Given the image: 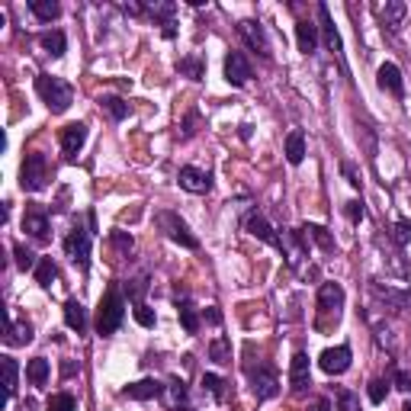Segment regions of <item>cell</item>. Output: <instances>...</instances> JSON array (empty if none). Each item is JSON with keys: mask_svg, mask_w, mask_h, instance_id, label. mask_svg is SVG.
Returning a JSON list of instances; mask_svg holds the SVG:
<instances>
[{"mask_svg": "<svg viewBox=\"0 0 411 411\" xmlns=\"http://www.w3.org/2000/svg\"><path fill=\"white\" fill-rule=\"evenodd\" d=\"M35 90H39V97L45 100V106H49L51 113H65V109L71 106V100H74L71 84L61 81V77H55V74H39L35 77Z\"/></svg>", "mask_w": 411, "mask_h": 411, "instance_id": "obj_1", "label": "cell"}, {"mask_svg": "<svg viewBox=\"0 0 411 411\" xmlns=\"http://www.w3.org/2000/svg\"><path fill=\"white\" fill-rule=\"evenodd\" d=\"M122 319H126V303H122L119 289H109L100 299V309H97V335H103V337L116 335Z\"/></svg>", "mask_w": 411, "mask_h": 411, "instance_id": "obj_2", "label": "cell"}, {"mask_svg": "<svg viewBox=\"0 0 411 411\" xmlns=\"http://www.w3.org/2000/svg\"><path fill=\"white\" fill-rule=\"evenodd\" d=\"M45 184H49V161H45V154L33 152L19 168V186L29 193H39V190H45Z\"/></svg>", "mask_w": 411, "mask_h": 411, "instance_id": "obj_3", "label": "cell"}, {"mask_svg": "<svg viewBox=\"0 0 411 411\" xmlns=\"http://www.w3.org/2000/svg\"><path fill=\"white\" fill-rule=\"evenodd\" d=\"M158 225L164 228V235L170 238V241H177L180 248H190V251H196L200 248V241H196V235L186 228V222L177 212H158Z\"/></svg>", "mask_w": 411, "mask_h": 411, "instance_id": "obj_4", "label": "cell"}, {"mask_svg": "<svg viewBox=\"0 0 411 411\" xmlns=\"http://www.w3.org/2000/svg\"><path fill=\"white\" fill-rule=\"evenodd\" d=\"M65 251H67V257H71V264H74V267L87 270V264H90V232H84V228L67 232Z\"/></svg>", "mask_w": 411, "mask_h": 411, "instance_id": "obj_5", "label": "cell"}, {"mask_svg": "<svg viewBox=\"0 0 411 411\" xmlns=\"http://www.w3.org/2000/svg\"><path fill=\"white\" fill-rule=\"evenodd\" d=\"M248 376H251V392L257 395L260 402H267V398H277L280 395V376L270 366H257V369H251Z\"/></svg>", "mask_w": 411, "mask_h": 411, "instance_id": "obj_6", "label": "cell"}, {"mask_svg": "<svg viewBox=\"0 0 411 411\" xmlns=\"http://www.w3.org/2000/svg\"><path fill=\"white\" fill-rule=\"evenodd\" d=\"M350 347L347 344H337V347H328V350H321L319 357V366L325 369L328 376H341V373H347L350 369Z\"/></svg>", "mask_w": 411, "mask_h": 411, "instance_id": "obj_7", "label": "cell"}, {"mask_svg": "<svg viewBox=\"0 0 411 411\" xmlns=\"http://www.w3.org/2000/svg\"><path fill=\"white\" fill-rule=\"evenodd\" d=\"M238 33H241V39L257 51L260 58H270V55H273V51H270V42H267V33H264V26H260L257 19H241V23H238Z\"/></svg>", "mask_w": 411, "mask_h": 411, "instance_id": "obj_8", "label": "cell"}, {"mask_svg": "<svg viewBox=\"0 0 411 411\" xmlns=\"http://www.w3.org/2000/svg\"><path fill=\"white\" fill-rule=\"evenodd\" d=\"M244 228L251 232L254 238H260L264 244H270V248H277V251H283V238L277 235V228L270 225L267 218L260 216V212H251V216L244 218Z\"/></svg>", "mask_w": 411, "mask_h": 411, "instance_id": "obj_9", "label": "cell"}, {"mask_svg": "<svg viewBox=\"0 0 411 411\" xmlns=\"http://www.w3.org/2000/svg\"><path fill=\"white\" fill-rule=\"evenodd\" d=\"M341 309H344V289L337 283H321L319 289V312L321 315H335V321L341 319Z\"/></svg>", "mask_w": 411, "mask_h": 411, "instance_id": "obj_10", "label": "cell"}, {"mask_svg": "<svg viewBox=\"0 0 411 411\" xmlns=\"http://www.w3.org/2000/svg\"><path fill=\"white\" fill-rule=\"evenodd\" d=\"M225 81L235 87H244L251 81V61L244 58L241 51H228L225 55Z\"/></svg>", "mask_w": 411, "mask_h": 411, "instance_id": "obj_11", "label": "cell"}, {"mask_svg": "<svg viewBox=\"0 0 411 411\" xmlns=\"http://www.w3.org/2000/svg\"><path fill=\"white\" fill-rule=\"evenodd\" d=\"M23 232L35 238V241H45L49 238V216H45L42 206H26V216H23Z\"/></svg>", "mask_w": 411, "mask_h": 411, "instance_id": "obj_12", "label": "cell"}, {"mask_svg": "<svg viewBox=\"0 0 411 411\" xmlns=\"http://www.w3.org/2000/svg\"><path fill=\"white\" fill-rule=\"evenodd\" d=\"M177 180H180V186H184L186 193H209L212 190V177L206 174V170L200 168H180V174H177Z\"/></svg>", "mask_w": 411, "mask_h": 411, "instance_id": "obj_13", "label": "cell"}, {"mask_svg": "<svg viewBox=\"0 0 411 411\" xmlns=\"http://www.w3.org/2000/svg\"><path fill=\"white\" fill-rule=\"evenodd\" d=\"M84 142H87L84 122H71V126L61 129V152H65V158H77V152L84 148Z\"/></svg>", "mask_w": 411, "mask_h": 411, "instance_id": "obj_14", "label": "cell"}, {"mask_svg": "<svg viewBox=\"0 0 411 411\" xmlns=\"http://www.w3.org/2000/svg\"><path fill=\"white\" fill-rule=\"evenodd\" d=\"M289 386L296 395H303L312 386V373H309V357L305 353H296L293 363H289Z\"/></svg>", "mask_w": 411, "mask_h": 411, "instance_id": "obj_15", "label": "cell"}, {"mask_svg": "<svg viewBox=\"0 0 411 411\" xmlns=\"http://www.w3.org/2000/svg\"><path fill=\"white\" fill-rule=\"evenodd\" d=\"M126 398H135V402H148V398H161L164 395V386H161L158 379H138L132 386L122 389Z\"/></svg>", "mask_w": 411, "mask_h": 411, "instance_id": "obj_16", "label": "cell"}, {"mask_svg": "<svg viewBox=\"0 0 411 411\" xmlns=\"http://www.w3.org/2000/svg\"><path fill=\"white\" fill-rule=\"evenodd\" d=\"M296 42H299L303 55H315V49H319V26H312L309 19H299L296 23Z\"/></svg>", "mask_w": 411, "mask_h": 411, "instance_id": "obj_17", "label": "cell"}, {"mask_svg": "<svg viewBox=\"0 0 411 411\" xmlns=\"http://www.w3.org/2000/svg\"><path fill=\"white\" fill-rule=\"evenodd\" d=\"M405 13H408V3H402V0H389L386 7H382V13H379V19H382V26H386L389 33H398L405 23Z\"/></svg>", "mask_w": 411, "mask_h": 411, "instance_id": "obj_18", "label": "cell"}, {"mask_svg": "<svg viewBox=\"0 0 411 411\" xmlns=\"http://www.w3.org/2000/svg\"><path fill=\"white\" fill-rule=\"evenodd\" d=\"M319 19H321V33H325V45L328 51H335V55H341V35H337L335 29V19H331V10L325 7V3H319Z\"/></svg>", "mask_w": 411, "mask_h": 411, "instance_id": "obj_19", "label": "cell"}, {"mask_svg": "<svg viewBox=\"0 0 411 411\" xmlns=\"http://www.w3.org/2000/svg\"><path fill=\"white\" fill-rule=\"evenodd\" d=\"M379 87L389 93H395V97H402L405 84H402V71L392 65V61H386V65L379 67Z\"/></svg>", "mask_w": 411, "mask_h": 411, "instance_id": "obj_20", "label": "cell"}, {"mask_svg": "<svg viewBox=\"0 0 411 411\" xmlns=\"http://www.w3.org/2000/svg\"><path fill=\"white\" fill-rule=\"evenodd\" d=\"M0 369H3V395L7 402L17 395V379H19V363L13 357H0Z\"/></svg>", "mask_w": 411, "mask_h": 411, "instance_id": "obj_21", "label": "cell"}, {"mask_svg": "<svg viewBox=\"0 0 411 411\" xmlns=\"http://www.w3.org/2000/svg\"><path fill=\"white\" fill-rule=\"evenodd\" d=\"M65 321L71 331H77V335H84V328H87V312L84 305L77 303V299H67L65 303Z\"/></svg>", "mask_w": 411, "mask_h": 411, "instance_id": "obj_22", "label": "cell"}, {"mask_svg": "<svg viewBox=\"0 0 411 411\" xmlns=\"http://www.w3.org/2000/svg\"><path fill=\"white\" fill-rule=\"evenodd\" d=\"M286 161L289 164H303L305 161V135L299 129H293V132L286 135Z\"/></svg>", "mask_w": 411, "mask_h": 411, "instance_id": "obj_23", "label": "cell"}, {"mask_svg": "<svg viewBox=\"0 0 411 411\" xmlns=\"http://www.w3.org/2000/svg\"><path fill=\"white\" fill-rule=\"evenodd\" d=\"M33 341V325L29 321H13L7 315V344H29Z\"/></svg>", "mask_w": 411, "mask_h": 411, "instance_id": "obj_24", "label": "cell"}, {"mask_svg": "<svg viewBox=\"0 0 411 411\" xmlns=\"http://www.w3.org/2000/svg\"><path fill=\"white\" fill-rule=\"evenodd\" d=\"M39 45L49 51L51 58H61V55H65V49H67L65 33H61V29H49V33H42V35H39Z\"/></svg>", "mask_w": 411, "mask_h": 411, "instance_id": "obj_25", "label": "cell"}, {"mask_svg": "<svg viewBox=\"0 0 411 411\" xmlns=\"http://www.w3.org/2000/svg\"><path fill=\"white\" fill-rule=\"evenodd\" d=\"M177 315H180V325H184L186 335H200V312L193 309V303H180L177 305Z\"/></svg>", "mask_w": 411, "mask_h": 411, "instance_id": "obj_26", "label": "cell"}, {"mask_svg": "<svg viewBox=\"0 0 411 411\" xmlns=\"http://www.w3.org/2000/svg\"><path fill=\"white\" fill-rule=\"evenodd\" d=\"M100 109L113 119V122H122V119L129 116V103L119 100V97H100Z\"/></svg>", "mask_w": 411, "mask_h": 411, "instance_id": "obj_27", "label": "cell"}, {"mask_svg": "<svg viewBox=\"0 0 411 411\" xmlns=\"http://www.w3.org/2000/svg\"><path fill=\"white\" fill-rule=\"evenodd\" d=\"M29 10L35 13V19H42V23H51V19H58L61 7L55 0H29Z\"/></svg>", "mask_w": 411, "mask_h": 411, "instance_id": "obj_28", "label": "cell"}, {"mask_svg": "<svg viewBox=\"0 0 411 411\" xmlns=\"http://www.w3.org/2000/svg\"><path fill=\"white\" fill-rule=\"evenodd\" d=\"M26 379H29L33 386H45V382H49V360H45V357L29 360V366H26Z\"/></svg>", "mask_w": 411, "mask_h": 411, "instance_id": "obj_29", "label": "cell"}, {"mask_svg": "<svg viewBox=\"0 0 411 411\" xmlns=\"http://www.w3.org/2000/svg\"><path fill=\"white\" fill-rule=\"evenodd\" d=\"M303 232H305V238H312V241L319 244L321 251H335V238L328 235V228H321V225H309V222H305Z\"/></svg>", "mask_w": 411, "mask_h": 411, "instance_id": "obj_30", "label": "cell"}, {"mask_svg": "<svg viewBox=\"0 0 411 411\" xmlns=\"http://www.w3.org/2000/svg\"><path fill=\"white\" fill-rule=\"evenodd\" d=\"M55 277H58V267H55V260H51V257H42V260H39V267H35V283L49 289V286L55 283Z\"/></svg>", "mask_w": 411, "mask_h": 411, "instance_id": "obj_31", "label": "cell"}, {"mask_svg": "<svg viewBox=\"0 0 411 411\" xmlns=\"http://www.w3.org/2000/svg\"><path fill=\"white\" fill-rule=\"evenodd\" d=\"M177 71H180V74H186L190 81H202V74H206V65H202L196 55H190V58H180Z\"/></svg>", "mask_w": 411, "mask_h": 411, "instance_id": "obj_32", "label": "cell"}, {"mask_svg": "<svg viewBox=\"0 0 411 411\" xmlns=\"http://www.w3.org/2000/svg\"><path fill=\"white\" fill-rule=\"evenodd\" d=\"M209 357L216 363H232V344H228V337H212Z\"/></svg>", "mask_w": 411, "mask_h": 411, "instance_id": "obj_33", "label": "cell"}, {"mask_svg": "<svg viewBox=\"0 0 411 411\" xmlns=\"http://www.w3.org/2000/svg\"><path fill=\"white\" fill-rule=\"evenodd\" d=\"M164 392H168V405H170V408H180V405L186 402V386H184V379H170L168 386H164Z\"/></svg>", "mask_w": 411, "mask_h": 411, "instance_id": "obj_34", "label": "cell"}, {"mask_svg": "<svg viewBox=\"0 0 411 411\" xmlns=\"http://www.w3.org/2000/svg\"><path fill=\"white\" fill-rule=\"evenodd\" d=\"M283 251L289 254V267H299V260H303V248L296 241V232H283Z\"/></svg>", "mask_w": 411, "mask_h": 411, "instance_id": "obj_35", "label": "cell"}, {"mask_svg": "<svg viewBox=\"0 0 411 411\" xmlns=\"http://www.w3.org/2000/svg\"><path fill=\"white\" fill-rule=\"evenodd\" d=\"M202 389H206V392H209L216 402H222V398H225V379L216 376V373H206V376H202Z\"/></svg>", "mask_w": 411, "mask_h": 411, "instance_id": "obj_36", "label": "cell"}, {"mask_svg": "<svg viewBox=\"0 0 411 411\" xmlns=\"http://www.w3.org/2000/svg\"><path fill=\"white\" fill-rule=\"evenodd\" d=\"M49 411H77V398L71 392L49 395Z\"/></svg>", "mask_w": 411, "mask_h": 411, "instance_id": "obj_37", "label": "cell"}, {"mask_svg": "<svg viewBox=\"0 0 411 411\" xmlns=\"http://www.w3.org/2000/svg\"><path fill=\"white\" fill-rule=\"evenodd\" d=\"M376 296H382L386 303H392L395 309H408V303H411V296L408 293H395V289H382V286H376Z\"/></svg>", "mask_w": 411, "mask_h": 411, "instance_id": "obj_38", "label": "cell"}, {"mask_svg": "<svg viewBox=\"0 0 411 411\" xmlns=\"http://www.w3.org/2000/svg\"><path fill=\"white\" fill-rule=\"evenodd\" d=\"M13 254H17V267H19V270H35V267H39L35 254L29 251L26 244H17V248H13Z\"/></svg>", "mask_w": 411, "mask_h": 411, "instance_id": "obj_39", "label": "cell"}, {"mask_svg": "<svg viewBox=\"0 0 411 411\" xmlns=\"http://www.w3.org/2000/svg\"><path fill=\"white\" fill-rule=\"evenodd\" d=\"M126 293H129V299H132L135 305H142L145 293H148V277H135L132 283L126 286Z\"/></svg>", "mask_w": 411, "mask_h": 411, "instance_id": "obj_40", "label": "cell"}, {"mask_svg": "<svg viewBox=\"0 0 411 411\" xmlns=\"http://www.w3.org/2000/svg\"><path fill=\"white\" fill-rule=\"evenodd\" d=\"M386 395H389V382H386V379H373V382H369V402H373V405H382V402H386Z\"/></svg>", "mask_w": 411, "mask_h": 411, "instance_id": "obj_41", "label": "cell"}, {"mask_svg": "<svg viewBox=\"0 0 411 411\" xmlns=\"http://www.w3.org/2000/svg\"><path fill=\"white\" fill-rule=\"evenodd\" d=\"M337 411H360V402H357V395L350 389H341L337 392Z\"/></svg>", "mask_w": 411, "mask_h": 411, "instance_id": "obj_42", "label": "cell"}, {"mask_svg": "<svg viewBox=\"0 0 411 411\" xmlns=\"http://www.w3.org/2000/svg\"><path fill=\"white\" fill-rule=\"evenodd\" d=\"M148 13H152L154 19H164V26L168 23H174V3H152V7H148Z\"/></svg>", "mask_w": 411, "mask_h": 411, "instance_id": "obj_43", "label": "cell"}, {"mask_svg": "<svg viewBox=\"0 0 411 411\" xmlns=\"http://www.w3.org/2000/svg\"><path fill=\"white\" fill-rule=\"evenodd\" d=\"M135 321H138L142 328H154V321H158V319H154V312L142 303V305H135Z\"/></svg>", "mask_w": 411, "mask_h": 411, "instance_id": "obj_44", "label": "cell"}, {"mask_svg": "<svg viewBox=\"0 0 411 411\" xmlns=\"http://www.w3.org/2000/svg\"><path fill=\"white\" fill-rule=\"evenodd\" d=\"M109 238H113V244H116V248H119L122 254L132 251V244H135V241H132V235H126V232H113Z\"/></svg>", "mask_w": 411, "mask_h": 411, "instance_id": "obj_45", "label": "cell"}, {"mask_svg": "<svg viewBox=\"0 0 411 411\" xmlns=\"http://www.w3.org/2000/svg\"><path fill=\"white\" fill-rule=\"evenodd\" d=\"M392 382H395V389H402V392L411 395V373H408V369H395Z\"/></svg>", "mask_w": 411, "mask_h": 411, "instance_id": "obj_46", "label": "cell"}, {"mask_svg": "<svg viewBox=\"0 0 411 411\" xmlns=\"http://www.w3.org/2000/svg\"><path fill=\"white\" fill-rule=\"evenodd\" d=\"M347 218H350V222H363V218H366V209H363V202H357V200L347 202Z\"/></svg>", "mask_w": 411, "mask_h": 411, "instance_id": "obj_47", "label": "cell"}, {"mask_svg": "<svg viewBox=\"0 0 411 411\" xmlns=\"http://www.w3.org/2000/svg\"><path fill=\"white\" fill-rule=\"evenodd\" d=\"M395 241L398 244L411 241V222H395Z\"/></svg>", "mask_w": 411, "mask_h": 411, "instance_id": "obj_48", "label": "cell"}, {"mask_svg": "<svg viewBox=\"0 0 411 411\" xmlns=\"http://www.w3.org/2000/svg\"><path fill=\"white\" fill-rule=\"evenodd\" d=\"M341 170H344V177H347V184H353V186H360V177H357V170H353V168H350V164H347V161H344V164H341Z\"/></svg>", "mask_w": 411, "mask_h": 411, "instance_id": "obj_49", "label": "cell"}, {"mask_svg": "<svg viewBox=\"0 0 411 411\" xmlns=\"http://www.w3.org/2000/svg\"><path fill=\"white\" fill-rule=\"evenodd\" d=\"M196 122H200V116H196V113H190V116H186V122H184V135H193L196 132Z\"/></svg>", "mask_w": 411, "mask_h": 411, "instance_id": "obj_50", "label": "cell"}, {"mask_svg": "<svg viewBox=\"0 0 411 411\" xmlns=\"http://www.w3.org/2000/svg\"><path fill=\"white\" fill-rule=\"evenodd\" d=\"M206 321H209V325H218V321H222V312H218L216 305H209V309H206Z\"/></svg>", "mask_w": 411, "mask_h": 411, "instance_id": "obj_51", "label": "cell"}, {"mask_svg": "<svg viewBox=\"0 0 411 411\" xmlns=\"http://www.w3.org/2000/svg\"><path fill=\"white\" fill-rule=\"evenodd\" d=\"M405 411H411V402H405Z\"/></svg>", "mask_w": 411, "mask_h": 411, "instance_id": "obj_52", "label": "cell"}]
</instances>
